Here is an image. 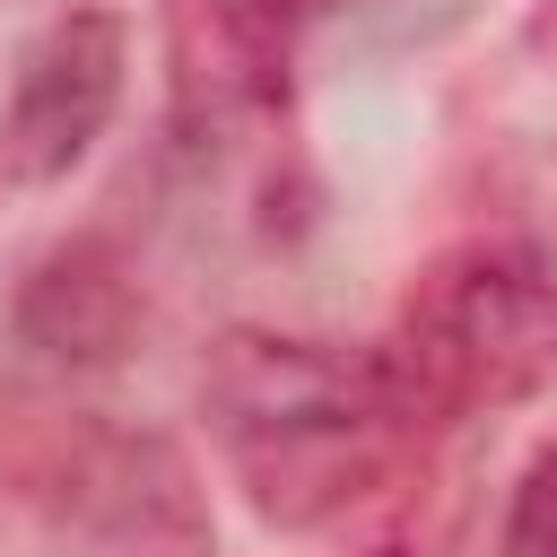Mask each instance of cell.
I'll list each match as a JSON object with an SVG mask.
<instances>
[{"label": "cell", "instance_id": "obj_1", "mask_svg": "<svg viewBox=\"0 0 557 557\" xmlns=\"http://www.w3.org/2000/svg\"><path fill=\"white\" fill-rule=\"evenodd\" d=\"M200 409L226 479L270 531H331L374 505L418 453V418L383 348L305 331H226L200 374Z\"/></svg>", "mask_w": 557, "mask_h": 557}, {"label": "cell", "instance_id": "obj_2", "mask_svg": "<svg viewBox=\"0 0 557 557\" xmlns=\"http://www.w3.org/2000/svg\"><path fill=\"white\" fill-rule=\"evenodd\" d=\"M383 366L418 426H470L540 400L557 383V261L531 235L444 244L409 278Z\"/></svg>", "mask_w": 557, "mask_h": 557}, {"label": "cell", "instance_id": "obj_3", "mask_svg": "<svg viewBox=\"0 0 557 557\" xmlns=\"http://www.w3.org/2000/svg\"><path fill=\"white\" fill-rule=\"evenodd\" d=\"M322 0H165V87L191 148L270 139L296 104Z\"/></svg>", "mask_w": 557, "mask_h": 557}, {"label": "cell", "instance_id": "obj_4", "mask_svg": "<svg viewBox=\"0 0 557 557\" xmlns=\"http://www.w3.org/2000/svg\"><path fill=\"white\" fill-rule=\"evenodd\" d=\"M122 70H131V26L113 9H61L44 17L0 96V183L9 191H52L70 183L96 139L122 113Z\"/></svg>", "mask_w": 557, "mask_h": 557}, {"label": "cell", "instance_id": "obj_5", "mask_svg": "<svg viewBox=\"0 0 557 557\" xmlns=\"http://www.w3.org/2000/svg\"><path fill=\"white\" fill-rule=\"evenodd\" d=\"M17 322H26V339H44L52 357H122V339H131V322H139V296H131V278H122L96 244H70V252H52V261L26 278Z\"/></svg>", "mask_w": 557, "mask_h": 557}, {"label": "cell", "instance_id": "obj_6", "mask_svg": "<svg viewBox=\"0 0 557 557\" xmlns=\"http://www.w3.org/2000/svg\"><path fill=\"white\" fill-rule=\"evenodd\" d=\"M505 557H557V444H540L505 505Z\"/></svg>", "mask_w": 557, "mask_h": 557}, {"label": "cell", "instance_id": "obj_7", "mask_svg": "<svg viewBox=\"0 0 557 557\" xmlns=\"http://www.w3.org/2000/svg\"><path fill=\"white\" fill-rule=\"evenodd\" d=\"M374 557H400V548H374Z\"/></svg>", "mask_w": 557, "mask_h": 557}]
</instances>
